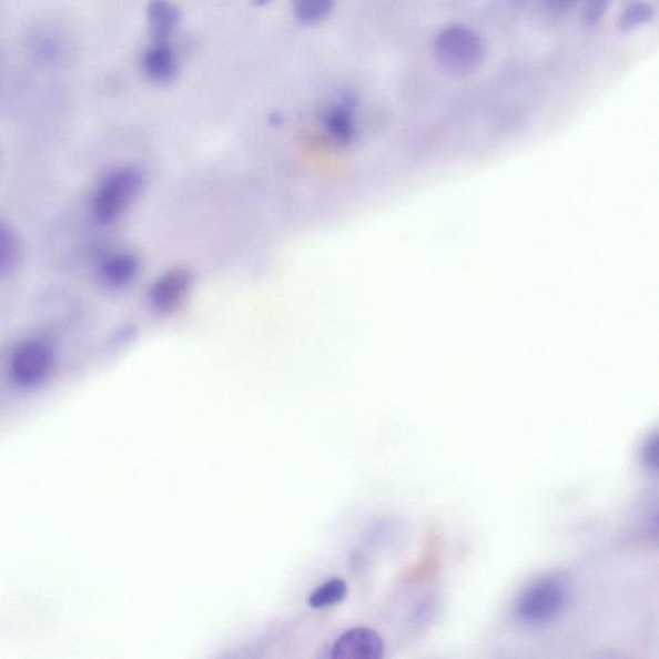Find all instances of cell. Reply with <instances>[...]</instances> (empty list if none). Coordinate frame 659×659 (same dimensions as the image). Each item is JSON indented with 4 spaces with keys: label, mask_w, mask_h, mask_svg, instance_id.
<instances>
[{
    "label": "cell",
    "mask_w": 659,
    "mask_h": 659,
    "mask_svg": "<svg viewBox=\"0 0 659 659\" xmlns=\"http://www.w3.org/2000/svg\"><path fill=\"white\" fill-rule=\"evenodd\" d=\"M610 0H585L582 8V21L585 26H598L608 12Z\"/></svg>",
    "instance_id": "9a60e30c"
},
{
    "label": "cell",
    "mask_w": 659,
    "mask_h": 659,
    "mask_svg": "<svg viewBox=\"0 0 659 659\" xmlns=\"http://www.w3.org/2000/svg\"><path fill=\"white\" fill-rule=\"evenodd\" d=\"M19 260V244L13 233L0 224V276L10 272Z\"/></svg>",
    "instance_id": "7c38bea8"
},
{
    "label": "cell",
    "mask_w": 659,
    "mask_h": 659,
    "mask_svg": "<svg viewBox=\"0 0 659 659\" xmlns=\"http://www.w3.org/2000/svg\"><path fill=\"white\" fill-rule=\"evenodd\" d=\"M356 102L347 95L339 102H336L332 109L326 112L325 125L330 134L335 140L347 142L355 134L356 128Z\"/></svg>",
    "instance_id": "ba28073f"
},
{
    "label": "cell",
    "mask_w": 659,
    "mask_h": 659,
    "mask_svg": "<svg viewBox=\"0 0 659 659\" xmlns=\"http://www.w3.org/2000/svg\"><path fill=\"white\" fill-rule=\"evenodd\" d=\"M642 462L648 466L649 469L657 472L658 469V436L653 434L642 447L641 453Z\"/></svg>",
    "instance_id": "2e32d148"
},
{
    "label": "cell",
    "mask_w": 659,
    "mask_h": 659,
    "mask_svg": "<svg viewBox=\"0 0 659 659\" xmlns=\"http://www.w3.org/2000/svg\"><path fill=\"white\" fill-rule=\"evenodd\" d=\"M384 641L379 633L368 627H355L341 635L332 648L333 659H381Z\"/></svg>",
    "instance_id": "277c9868"
},
{
    "label": "cell",
    "mask_w": 659,
    "mask_h": 659,
    "mask_svg": "<svg viewBox=\"0 0 659 659\" xmlns=\"http://www.w3.org/2000/svg\"><path fill=\"white\" fill-rule=\"evenodd\" d=\"M50 352L44 345L38 343L22 345L13 359L16 379L22 384H33L42 379L50 367Z\"/></svg>",
    "instance_id": "5b68a950"
},
{
    "label": "cell",
    "mask_w": 659,
    "mask_h": 659,
    "mask_svg": "<svg viewBox=\"0 0 659 659\" xmlns=\"http://www.w3.org/2000/svg\"><path fill=\"white\" fill-rule=\"evenodd\" d=\"M655 18L653 7L648 3H633L626 8L620 18V29L632 31L647 26Z\"/></svg>",
    "instance_id": "4fadbf2b"
},
{
    "label": "cell",
    "mask_w": 659,
    "mask_h": 659,
    "mask_svg": "<svg viewBox=\"0 0 659 659\" xmlns=\"http://www.w3.org/2000/svg\"><path fill=\"white\" fill-rule=\"evenodd\" d=\"M140 182L139 174L130 169L110 175L95 199V213L100 220L104 222L116 220L131 204L140 189Z\"/></svg>",
    "instance_id": "3957f363"
},
{
    "label": "cell",
    "mask_w": 659,
    "mask_h": 659,
    "mask_svg": "<svg viewBox=\"0 0 659 659\" xmlns=\"http://www.w3.org/2000/svg\"><path fill=\"white\" fill-rule=\"evenodd\" d=\"M135 263L130 256H116L104 265L103 273L112 284H123L134 275Z\"/></svg>",
    "instance_id": "5bb4252c"
},
{
    "label": "cell",
    "mask_w": 659,
    "mask_h": 659,
    "mask_svg": "<svg viewBox=\"0 0 659 659\" xmlns=\"http://www.w3.org/2000/svg\"><path fill=\"white\" fill-rule=\"evenodd\" d=\"M434 59L442 70L456 77L473 74L485 61L486 47L477 31L464 26H453L434 39Z\"/></svg>",
    "instance_id": "6da1fadb"
},
{
    "label": "cell",
    "mask_w": 659,
    "mask_h": 659,
    "mask_svg": "<svg viewBox=\"0 0 659 659\" xmlns=\"http://www.w3.org/2000/svg\"><path fill=\"white\" fill-rule=\"evenodd\" d=\"M182 13L169 0H151L148 7V21L155 43H166L180 27Z\"/></svg>",
    "instance_id": "8992f818"
},
{
    "label": "cell",
    "mask_w": 659,
    "mask_h": 659,
    "mask_svg": "<svg viewBox=\"0 0 659 659\" xmlns=\"http://www.w3.org/2000/svg\"><path fill=\"white\" fill-rule=\"evenodd\" d=\"M271 2H272V0H254V3L255 4H258V6H265V4H268Z\"/></svg>",
    "instance_id": "ac0fdd59"
},
{
    "label": "cell",
    "mask_w": 659,
    "mask_h": 659,
    "mask_svg": "<svg viewBox=\"0 0 659 659\" xmlns=\"http://www.w3.org/2000/svg\"><path fill=\"white\" fill-rule=\"evenodd\" d=\"M567 600V585L559 577H541L521 591L514 614L521 623L541 626L556 620L565 610Z\"/></svg>",
    "instance_id": "7a4b0ae2"
},
{
    "label": "cell",
    "mask_w": 659,
    "mask_h": 659,
    "mask_svg": "<svg viewBox=\"0 0 659 659\" xmlns=\"http://www.w3.org/2000/svg\"><path fill=\"white\" fill-rule=\"evenodd\" d=\"M189 281L186 276L175 273L159 283L154 291V301L160 308L172 307L186 291Z\"/></svg>",
    "instance_id": "30bf717a"
},
{
    "label": "cell",
    "mask_w": 659,
    "mask_h": 659,
    "mask_svg": "<svg viewBox=\"0 0 659 659\" xmlns=\"http://www.w3.org/2000/svg\"><path fill=\"white\" fill-rule=\"evenodd\" d=\"M144 74L155 83H169L179 72V60L168 43H155L142 59Z\"/></svg>",
    "instance_id": "52a82bcc"
},
{
    "label": "cell",
    "mask_w": 659,
    "mask_h": 659,
    "mask_svg": "<svg viewBox=\"0 0 659 659\" xmlns=\"http://www.w3.org/2000/svg\"><path fill=\"white\" fill-rule=\"evenodd\" d=\"M347 582L335 578L324 585H321L316 591H313L310 597V607L313 609H323L337 605L347 597Z\"/></svg>",
    "instance_id": "9c48e42d"
},
{
    "label": "cell",
    "mask_w": 659,
    "mask_h": 659,
    "mask_svg": "<svg viewBox=\"0 0 659 659\" xmlns=\"http://www.w3.org/2000/svg\"><path fill=\"white\" fill-rule=\"evenodd\" d=\"M335 0H293L294 12L304 23H316L333 11Z\"/></svg>",
    "instance_id": "8fae6325"
},
{
    "label": "cell",
    "mask_w": 659,
    "mask_h": 659,
    "mask_svg": "<svg viewBox=\"0 0 659 659\" xmlns=\"http://www.w3.org/2000/svg\"><path fill=\"white\" fill-rule=\"evenodd\" d=\"M545 2L554 12H566L574 8L578 0H545Z\"/></svg>",
    "instance_id": "e0dca14e"
}]
</instances>
